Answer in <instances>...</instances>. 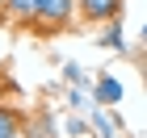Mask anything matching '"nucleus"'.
I'll return each mask as SVG.
<instances>
[{
  "mask_svg": "<svg viewBox=\"0 0 147 138\" xmlns=\"http://www.w3.org/2000/svg\"><path fill=\"white\" fill-rule=\"evenodd\" d=\"M71 13H76V0H46L42 13H38V21H34V29L55 34V29H63V25L71 21Z\"/></svg>",
  "mask_w": 147,
  "mask_h": 138,
  "instance_id": "obj_1",
  "label": "nucleus"
},
{
  "mask_svg": "<svg viewBox=\"0 0 147 138\" xmlns=\"http://www.w3.org/2000/svg\"><path fill=\"white\" fill-rule=\"evenodd\" d=\"M80 17H88V21H118V13H122V0H76Z\"/></svg>",
  "mask_w": 147,
  "mask_h": 138,
  "instance_id": "obj_2",
  "label": "nucleus"
},
{
  "mask_svg": "<svg viewBox=\"0 0 147 138\" xmlns=\"http://www.w3.org/2000/svg\"><path fill=\"white\" fill-rule=\"evenodd\" d=\"M42 4H46V0H9L4 9H9L13 21H30V25H34V21H38V13H42Z\"/></svg>",
  "mask_w": 147,
  "mask_h": 138,
  "instance_id": "obj_3",
  "label": "nucleus"
},
{
  "mask_svg": "<svg viewBox=\"0 0 147 138\" xmlns=\"http://www.w3.org/2000/svg\"><path fill=\"white\" fill-rule=\"evenodd\" d=\"M92 96H97V105H118L122 101V84L113 80V75H101V80L92 84Z\"/></svg>",
  "mask_w": 147,
  "mask_h": 138,
  "instance_id": "obj_4",
  "label": "nucleus"
},
{
  "mask_svg": "<svg viewBox=\"0 0 147 138\" xmlns=\"http://www.w3.org/2000/svg\"><path fill=\"white\" fill-rule=\"evenodd\" d=\"M0 138H21V117L9 105H0Z\"/></svg>",
  "mask_w": 147,
  "mask_h": 138,
  "instance_id": "obj_5",
  "label": "nucleus"
},
{
  "mask_svg": "<svg viewBox=\"0 0 147 138\" xmlns=\"http://www.w3.org/2000/svg\"><path fill=\"white\" fill-rule=\"evenodd\" d=\"M25 138H55V126H51V113H38L25 130Z\"/></svg>",
  "mask_w": 147,
  "mask_h": 138,
  "instance_id": "obj_6",
  "label": "nucleus"
},
{
  "mask_svg": "<svg viewBox=\"0 0 147 138\" xmlns=\"http://www.w3.org/2000/svg\"><path fill=\"white\" fill-rule=\"evenodd\" d=\"M101 46H109V50H122V25H118V21H109V25H105V34H101Z\"/></svg>",
  "mask_w": 147,
  "mask_h": 138,
  "instance_id": "obj_7",
  "label": "nucleus"
},
{
  "mask_svg": "<svg viewBox=\"0 0 147 138\" xmlns=\"http://www.w3.org/2000/svg\"><path fill=\"white\" fill-rule=\"evenodd\" d=\"M92 130H97L101 138H113V121H109L105 109H92Z\"/></svg>",
  "mask_w": 147,
  "mask_h": 138,
  "instance_id": "obj_8",
  "label": "nucleus"
},
{
  "mask_svg": "<svg viewBox=\"0 0 147 138\" xmlns=\"http://www.w3.org/2000/svg\"><path fill=\"white\" fill-rule=\"evenodd\" d=\"M63 75H67V80L76 84V88H88V75H84V71H80L76 63H67V71H63Z\"/></svg>",
  "mask_w": 147,
  "mask_h": 138,
  "instance_id": "obj_9",
  "label": "nucleus"
},
{
  "mask_svg": "<svg viewBox=\"0 0 147 138\" xmlns=\"http://www.w3.org/2000/svg\"><path fill=\"white\" fill-rule=\"evenodd\" d=\"M67 134H71V138H84V134H88V126L76 121V117H67Z\"/></svg>",
  "mask_w": 147,
  "mask_h": 138,
  "instance_id": "obj_10",
  "label": "nucleus"
},
{
  "mask_svg": "<svg viewBox=\"0 0 147 138\" xmlns=\"http://www.w3.org/2000/svg\"><path fill=\"white\" fill-rule=\"evenodd\" d=\"M4 4H9V0H0V9H4Z\"/></svg>",
  "mask_w": 147,
  "mask_h": 138,
  "instance_id": "obj_11",
  "label": "nucleus"
},
{
  "mask_svg": "<svg viewBox=\"0 0 147 138\" xmlns=\"http://www.w3.org/2000/svg\"><path fill=\"white\" fill-rule=\"evenodd\" d=\"M143 38H147V25H143Z\"/></svg>",
  "mask_w": 147,
  "mask_h": 138,
  "instance_id": "obj_12",
  "label": "nucleus"
}]
</instances>
